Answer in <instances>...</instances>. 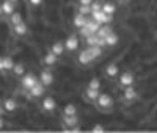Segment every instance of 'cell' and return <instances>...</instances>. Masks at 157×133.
Returning <instances> with one entry per match:
<instances>
[{
	"instance_id": "1",
	"label": "cell",
	"mask_w": 157,
	"mask_h": 133,
	"mask_svg": "<svg viewBox=\"0 0 157 133\" xmlns=\"http://www.w3.org/2000/svg\"><path fill=\"white\" fill-rule=\"evenodd\" d=\"M91 17H93L94 20H98L99 24H109V22L113 20V14H107V13H104L102 9L93 11L91 13Z\"/></svg>"
},
{
	"instance_id": "2",
	"label": "cell",
	"mask_w": 157,
	"mask_h": 133,
	"mask_svg": "<svg viewBox=\"0 0 157 133\" xmlns=\"http://www.w3.org/2000/svg\"><path fill=\"white\" fill-rule=\"evenodd\" d=\"M44 83L43 82H36L29 91H30V97H41L44 94Z\"/></svg>"
},
{
	"instance_id": "3",
	"label": "cell",
	"mask_w": 157,
	"mask_h": 133,
	"mask_svg": "<svg viewBox=\"0 0 157 133\" xmlns=\"http://www.w3.org/2000/svg\"><path fill=\"white\" fill-rule=\"evenodd\" d=\"M36 82H38V78H36L35 74H27V75H24L21 85H22V88H25V89H30Z\"/></svg>"
},
{
	"instance_id": "4",
	"label": "cell",
	"mask_w": 157,
	"mask_h": 133,
	"mask_svg": "<svg viewBox=\"0 0 157 133\" xmlns=\"http://www.w3.org/2000/svg\"><path fill=\"white\" fill-rule=\"evenodd\" d=\"M134 80H135V77H134L132 72H123L121 77H120V85H123V86L134 85Z\"/></svg>"
},
{
	"instance_id": "5",
	"label": "cell",
	"mask_w": 157,
	"mask_h": 133,
	"mask_svg": "<svg viewBox=\"0 0 157 133\" xmlns=\"http://www.w3.org/2000/svg\"><path fill=\"white\" fill-rule=\"evenodd\" d=\"M98 103H99V106H102V108H109V106H112V103H113V99L107 94H99V97H98Z\"/></svg>"
},
{
	"instance_id": "6",
	"label": "cell",
	"mask_w": 157,
	"mask_h": 133,
	"mask_svg": "<svg viewBox=\"0 0 157 133\" xmlns=\"http://www.w3.org/2000/svg\"><path fill=\"white\" fill-rule=\"evenodd\" d=\"M78 47V38L77 36H69L66 41H64V49H68V50H75Z\"/></svg>"
},
{
	"instance_id": "7",
	"label": "cell",
	"mask_w": 157,
	"mask_h": 133,
	"mask_svg": "<svg viewBox=\"0 0 157 133\" xmlns=\"http://www.w3.org/2000/svg\"><path fill=\"white\" fill-rule=\"evenodd\" d=\"M93 60L94 58L91 57V53L88 52V49H85V50H82L80 53H78V61H80L82 64H90Z\"/></svg>"
},
{
	"instance_id": "8",
	"label": "cell",
	"mask_w": 157,
	"mask_h": 133,
	"mask_svg": "<svg viewBox=\"0 0 157 133\" xmlns=\"http://www.w3.org/2000/svg\"><path fill=\"white\" fill-rule=\"evenodd\" d=\"M55 106H57V102H55L54 97H46V99L43 100V108H44L46 111H54Z\"/></svg>"
},
{
	"instance_id": "9",
	"label": "cell",
	"mask_w": 157,
	"mask_h": 133,
	"mask_svg": "<svg viewBox=\"0 0 157 133\" xmlns=\"http://www.w3.org/2000/svg\"><path fill=\"white\" fill-rule=\"evenodd\" d=\"M85 27H86V28H88L91 33H96V31L99 30L101 24H99L98 20H94L93 17H91V19H86V20H85Z\"/></svg>"
},
{
	"instance_id": "10",
	"label": "cell",
	"mask_w": 157,
	"mask_h": 133,
	"mask_svg": "<svg viewBox=\"0 0 157 133\" xmlns=\"http://www.w3.org/2000/svg\"><path fill=\"white\" fill-rule=\"evenodd\" d=\"M118 41H120V36H118L115 31H112V33H109V35L105 36V46H109V47L116 46Z\"/></svg>"
},
{
	"instance_id": "11",
	"label": "cell",
	"mask_w": 157,
	"mask_h": 133,
	"mask_svg": "<svg viewBox=\"0 0 157 133\" xmlns=\"http://www.w3.org/2000/svg\"><path fill=\"white\" fill-rule=\"evenodd\" d=\"M2 11L3 14H13L14 13V2H11V0H5V2L2 3Z\"/></svg>"
},
{
	"instance_id": "12",
	"label": "cell",
	"mask_w": 157,
	"mask_h": 133,
	"mask_svg": "<svg viewBox=\"0 0 157 133\" xmlns=\"http://www.w3.org/2000/svg\"><path fill=\"white\" fill-rule=\"evenodd\" d=\"M39 78H41V82L47 86V85H52V82H54V75H52L50 71H43L41 75H39Z\"/></svg>"
},
{
	"instance_id": "13",
	"label": "cell",
	"mask_w": 157,
	"mask_h": 133,
	"mask_svg": "<svg viewBox=\"0 0 157 133\" xmlns=\"http://www.w3.org/2000/svg\"><path fill=\"white\" fill-rule=\"evenodd\" d=\"M135 97H137V91H135V88H134L132 85L126 86V89H124V99H126V100H134Z\"/></svg>"
},
{
	"instance_id": "14",
	"label": "cell",
	"mask_w": 157,
	"mask_h": 133,
	"mask_svg": "<svg viewBox=\"0 0 157 133\" xmlns=\"http://www.w3.org/2000/svg\"><path fill=\"white\" fill-rule=\"evenodd\" d=\"M113 30H112V27L109 25V24H105V25H101L99 27V30L96 31V35L99 36V38H104V39H105V36L109 35V33H112Z\"/></svg>"
},
{
	"instance_id": "15",
	"label": "cell",
	"mask_w": 157,
	"mask_h": 133,
	"mask_svg": "<svg viewBox=\"0 0 157 133\" xmlns=\"http://www.w3.org/2000/svg\"><path fill=\"white\" fill-rule=\"evenodd\" d=\"M27 31H29V27H27L25 22H19L17 25H14V33L16 35L24 36V35H27Z\"/></svg>"
},
{
	"instance_id": "16",
	"label": "cell",
	"mask_w": 157,
	"mask_h": 133,
	"mask_svg": "<svg viewBox=\"0 0 157 133\" xmlns=\"http://www.w3.org/2000/svg\"><path fill=\"white\" fill-rule=\"evenodd\" d=\"M63 121H64V124L68 125V128H71L75 124H78V117H77V114H72V116H66V114H64Z\"/></svg>"
},
{
	"instance_id": "17",
	"label": "cell",
	"mask_w": 157,
	"mask_h": 133,
	"mask_svg": "<svg viewBox=\"0 0 157 133\" xmlns=\"http://www.w3.org/2000/svg\"><path fill=\"white\" fill-rule=\"evenodd\" d=\"M118 72H120V68H118L116 63H110L107 68H105V74H107L109 77H115Z\"/></svg>"
},
{
	"instance_id": "18",
	"label": "cell",
	"mask_w": 157,
	"mask_h": 133,
	"mask_svg": "<svg viewBox=\"0 0 157 133\" xmlns=\"http://www.w3.org/2000/svg\"><path fill=\"white\" fill-rule=\"evenodd\" d=\"M88 52L91 53V57L96 60V58H99V57L102 55V47L98 46V44H96V46H90V47H88Z\"/></svg>"
},
{
	"instance_id": "19",
	"label": "cell",
	"mask_w": 157,
	"mask_h": 133,
	"mask_svg": "<svg viewBox=\"0 0 157 133\" xmlns=\"http://www.w3.org/2000/svg\"><path fill=\"white\" fill-rule=\"evenodd\" d=\"M3 108H5L6 111H14V110L17 108V102H16L14 99H6V100L3 102Z\"/></svg>"
},
{
	"instance_id": "20",
	"label": "cell",
	"mask_w": 157,
	"mask_h": 133,
	"mask_svg": "<svg viewBox=\"0 0 157 133\" xmlns=\"http://www.w3.org/2000/svg\"><path fill=\"white\" fill-rule=\"evenodd\" d=\"M85 20H86V17H85V14H82V13H78V14H75L74 16V25L77 27V28H80V27H83L85 25Z\"/></svg>"
},
{
	"instance_id": "21",
	"label": "cell",
	"mask_w": 157,
	"mask_h": 133,
	"mask_svg": "<svg viewBox=\"0 0 157 133\" xmlns=\"http://www.w3.org/2000/svg\"><path fill=\"white\" fill-rule=\"evenodd\" d=\"M99 89H93V88H88L86 89V92H85V96L90 99V100H98V97H99Z\"/></svg>"
},
{
	"instance_id": "22",
	"label": "cell",
	"mask_w": 157,
	"mask_h": 133,
	"mask_svg": "<svg viewBox=\"0 0 157 133\" xmlns=\"http://www.w3.org/2000/svg\"><path fill=\"white\" fill-rule=\"evenodd\" d=\"M101 9H102L104 13H107V14H115V13H116V6H115L113 3H110V2L104 3Z\"/></svg>"
},
{
	"instance_id": "23",
	"label": "cell",
	"mask_w": 157,
	"mask_h": 133,
	"mask_svg": "<svg viewBox=\"0 0 157 133\" xmlns=\"http://www.w3.org/2000/svg\"><path fill=\"white\" fill-rule=\"evenodd\" d=\"M44 63L49 64V66H54L57 63V55H55L54 52H50V53H47V55H44Z\"/></svg>"
},
{
	"instance_id": "24",
	"label": "cell",
	"mask_w": 157,
	"mask_h": 133,
	"mask_svg": "<svg viewBox=\"0 0 157 133\" xmlns=\"http://www.w3.org/2000/svg\"><path fill=\"white\" fill-rule=\"evenodd\" d=\"M86 44L88 46H99V36L96 33H91L90 36H86Z\"/></svg>"
},
{
	"instance_id": "25",
	"label": "cell",
	"mask_w": 157,
	"mask_h": 133,
	"mask_svg": "<svg viewBox=\"0 0 157 133\" xmlns=\"http://www.w3.org/2000/svg\"><path fill=\"white\" fill-rule=\"evenodd\" d=\"M50 49H52L50 52H54L55 55L58 57V55H61V53H63V50H64V44H61V42H55V44L52 46Z\"/></svg>"
},
{
	"instance_id": "26",
	"label": "cell",
	"mask_w": 157,
	"mask_h": 133,
	"mask_svg": "<svg viewBox=\"0 0 157 133\" xmlns=\"http://www.w3.org/2000/svg\"><path fill=\"white\" fill-rule=\"evenodd\" d=\"M63 113L66 114V116H72V114H77V108H75V105H72V103H68L66 106H64Z\"/></svg>"
},
{
	"instance_id": "27",
	"label": "cell",
	"mask_w": 157,
	"mask_h": 133,
	"mask_svg": "<svg viewBox=\"0 0 157 133\" xmlns=\"http://www.w3.org/2000/svg\"><path fill=\"white\" fill-rule=\"evenodd\" d=\"M3 68H5V71L13 69L14 68V61H13L10 57H3Z\"/></svg>"
},
{
	"instance_id": "28",
	"label": "cell",
	"mask_w": 157,
	"mask_h": 133,
	"mask_svg": "<svg viewBox=\"0 0 157 133\" xmlns=\"http://www.w3.org/2000/svg\"><path fill=\"white\" fill-rule=\"evenodd\" d=\"M19 22H22V14H21V13H13V14H11V24H13V27L17 25Z\"/></svg>"
},
{
	"instance_id": "29",
	"label": "cell",
	"mask_w": 157,
	"mask_h": 133,
	"mask_svg": "<svg viewBox=\"0 0 157 133\" xmlns=\"http://www.w3.org/2000/svg\"><path fill=\"white\" fill-rule=\"evenodd\" d=\"M88 88H93V89H99V88H101V80H99V78H93V80H90V83H88Z\"/></svg>"
},
{
	"instance_id": "30",
	"label": "cell",
	"mask_w": 157,
	"mask_h": 133,
	"mask_svg": "<svg viewBox=\"0 0 157 133\" xmlns=\"http://www.w3.org/2000/svg\"><path fill=\"white\" fill-rule=\"evenodd\" d=\"M78 13H82V14H91V5H80L78 8Z\"/></svg>"
},
{
	"instance_id": "31",
	"label": "cell",
	"mask_w": 157,
	"mask_h": 133,
	"mask_svg": "<svg viewBox=\"0 0 157 133\" xmlns=\"http://www.w3.org/2000/svg\"><path fill=\"white\" fill-rule=\"evenodd\" d=\"M16 75H22L24 74V64H14V68H13Z\"/></svg>"
},
{
	"instance_id": "32",
	"label": "cell",
	"mask_w": 157,
	"mask_h": 133,
	"mask_svg": "<svg viewBox=\"0 0 157 133\" xmlns=\"http://www.w3.org/2000/svg\"><path fill=\"white\" fill-rule=\"evenodd\" d=\"M91 131H93V133H104V131H105V128H104L101 124H96L93 128H91Z\"/></svg>"
},
{
	"instance_id": "33",
	"label": "cell",
	"mask_w": 157,
	"mask_h": 133,
	"mask_svg": "<svg viewBox=\"0 0 157 133\" xmlns=\"http://www.w3.org/2000/svg\"><path fill=\"white\" fill-rule=\"evenodd\" d=\"M78 31H80V35H82V36H85V38L91 35V31H90V30L86 28V27H85V25H83V27H80V28H78Z\"/></svg>"
},
{
	"instance_id": "34",
	"label": "cell",
	"mask_w": 157,
	"mask_h": 133,
	"mask_svg": "<svg viewBox=\"0 0 157 133\" xmlns=\"http://www.w3.org/2000/svg\"><path fill=\"white\" fill-rule=\"evenodd\" d=\"M101 8H102V5L99 2H94V0H93V3H91V13H93V11H99Z\"/></svg>"
},
{
	"instance_id": "35",
	"label": "cell",
	"mask_w": 157,
	"mask_h": 133,
	"mask_svg": "<svg viewBox=\"0 0 157 133\" xmlns=\"http://www.w3.org/2000/svg\"><path fill=\"white\" fill-rule=\"evenodd\" d=\"M78 2H80V5H91L93 0H78Z\"/></svg>"
},
{
	"instance_id": "36",
	"label": "cell",
	"mask_w": 157,
	"mask_h": 133,
	"mask_svg": "<svg viewBox=\"0 0 157 133\" xmlns=\"http://www.w3.org/2000/svg\"><path fill=\"white\" fill-rule=\"evenodd\" d=\"M30 3L36 6V5H41V3H43V0H30Z\"/></svg>"
},
{
	"instance_id": "37",
	"label": "cell",
	"mask_w": 157,
	"mask_h": 133,
	"mask_svg": "<svg viewBox=\"0 0 157 133\" xmlns=\"http://www.w3.org/2000/svg\"><path fill=\"white\" fill-rule=\"evenodd\" d=\"M0 71H5V68H3V57H0Z\"/></svg>"
},
{
	"instance_id": "38",
	"label": "cell",
	"mask_w": 157,
	"mask_h": 133,
	"mask_svg": "<svg viewBox=\"0 0 157 133\" xmlns=\"http://www.w3.org/2000/svg\"><path fill=\"white\" fill-rule=\"evenodd\" d=\"M3 124H5V121H3V119H2V116H0V128L3 127Z\"/></svg>"
},
{
	"instance_id": "39",
	"label": "cell",
	"mask_w": 157,
	"mask_h": 133,
	"mask_svg": "<svg viewBox=\"0 0 157 133\" xmlns=\"http://www.w3.org/2000/svg\"><path fill=\"white\" fill-rule=\"evenodd\" d=\"M3 111H5V108H2V106H0V116L3 114Z\"/></svg>"
},
{
	"instance_id": "40",
	"label": "cell",
	"mask_w": 157,
	"mask_h": 133,
	"mask_svg": "<svg viewBox=\"0 0 157 133\" xmlns=\"http://www.w3.org/2000/svg\"><path fill=\"white\" fill-rule=\"evenodd\" d=\"M2 13H3V11H2V3H0V14H2Z\"/></svg>"
},
{
	"instance_id": "41",
	"label": "cell",
	"mask_w": 157,
	"mask_h": 133,
	"mask_svg": "<svg viewBox=\"0 0 157 133\" xmlns=\"http://www.w3.org/2000/svg\"><path fill=\"white\" fill-rule=\"evenodd\" d=\"M11 2H17V0H11Z\"/></svg>"
},
{
	"instance_id": "42",
	"label": "cell",
	"mask_w": 157,
	"mask_h": 133,
	"mask_svg": "<svg viewBox=\"0 0 157 133\" xmlns=\"http://www.w3.org/2000/svg\"><path fill=\"white\" fill-rule=\"evenodd\" d=\"M123 2H127V0H123Z\"/></svg>"
}]
</instances>
